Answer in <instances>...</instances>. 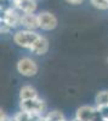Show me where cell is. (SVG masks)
Here are the masks:
<instances>
[{"label":"cell","mask_w":108,"mask_h":121,"mask_svg":"<svg viewBox=\"0 0 108 121\" xmlns=\"http://www.w3.org/2000/svg\"><path fill=\"white\" fill-rule=\"evenodd\" d=\"M40 36L35 30H28V29H22V30H17L14 34V43L22 47V48H31L33 44L38 40V38Z\"/></svg>","instance_id":"6da1fadb"},{"label":"cell","mask_w":108,"mask_h":121,"mask_svg":"<svg viewBox=\"0 0 108 121\" xmlns=\"http://www.w3.org/2000/svg\"><path fill=\"white\" fill-rule=\"evenodd\" d=\"M16 69L22 76H27V78L35 76L39 70L36 62L29 57H23L21 59H18V62L16 64Z\"/></svg>","instance_id":"7a4b0ae2"},{"label":"cell","mask_w":108,"mask_h":121,"mask_svg":"<svg viewBox=\"0 0 108 121\" xmlns=\"http://www.w3.org/2000/svg\"><path fill=\"white\" fill-rule=\"evenodd\" d=\"M21 110L31 114H39L44 116V113L46 112V104L40 98L31 99V100H21Z\"/></svg>","instance_id":"3957f363"},{"label":"cell","mask_w":108,"mask_h":121,"mask_svg":"<svg viewBox=\"0 0 108 121\" xmlns=\"http://www.w3.org/2000/svg\"><path fill=\"white\" fill-rule=\"evenodd\" d=\"M39 24L43 30H52L57 27V18L51 12H40L38 15Z\"/></svg>","instance_id":"277c9868"},{"label":"cell","mask_w":108,"mask_h":121,"mask_svg":"<svg viewBox=\"0 0 108 121\" xmlns=\"http://www.w3.org/2000/svg\"><path fill=\"white\" fill-rule=\"evenodd\" d=\"M21 26L28 30H35L40 28L39 24V17L34 13H23L21 18Z\"/></svg>","instance_id":"5b68a950"},{"label":"cell","mask_w":108,"mask_h":121,"mask_svg":"<svg viewBox=\"0 0 108 121\" xmlns=\"http://www.w3.org/2000/svg\"><path fill=\"white\" fill-rule=\"evenodd\" d=\"M15 7L22 13H34L36 10L35 0H12Z\"/></svg>","instance_id":"8992f818"},{"label":"cell","mask_w":108,"mask_h":121,"mask_svg":"<svg viewBox=\"0 0 108 121\" xmlns=\"http://www.w3.org/2000/svg\"><path fill=\"white\" fill-rule=\"evenodd\" d=\"M29 51L34 55H45L49 51V40L45 36H39L38 40L29 48Z\"/></svg>","instance_id":"52a82bcc"},{"label":"cell","mask_w":108,"mask_h":121,"mask_svg":"<svg viewBox=\"0 0 108 121\" xmlns=\"http://www.w3.org/2000/svg\"><path fill=\"white\" fill-rule=\"evenodd\" d=\"M39 98V95L36 90L29 85L22 86L19 90V99L21 100H31V99H36Z\"/></svg>","instance_id":"ba28073f"},{"label":"cell","mask_w":108,"mask_h":121,"mask_svg":"<svg viewBox=\"0 0 108 121\" xmlns=\"http://www.w3.org/2000/svg\"><path fill=\"white\" fill-rule=\"evenodd\" d=\"M95 102L97 105L96 108L108 105V91H101V92L97 93L95 97Z\"/></svg>","instance_id":"9c48e42d"},{"label":"cell","mask_w":108,"mask_h":121,"mask_svg":"<svg viewBox=\"0 0 108 121\" xmlns=\"http://www.w3.org/2000/svg\"><path fill=\"white\" fill-rule=\"evenodd\" d=\"M91 5L99 10H108V0H90Z\"/></svg>","instance_id":"30bf717a"},{"label":"cell","mask_w":108,"mask_h":121,"mask_svg":"<svg viewBox=\"0 0 108 121\" xmlns=\"http://www.w3.org/2000/svg\"><path fill=\"white\" fill-rule=\"evenodd\" d=\"M66 1L68 4H72V5H79V4H81L84 1V0H66Z\"/></svg>","instance_id":"8fae6325"},{"label":"cell","mask_w":108,"mask_h":121,"mask_svg":"<svg viewBox=\"0 0 108 121\" xmlns=\"http://www.w3.org/2000/svg\"><path fill=\"white\" fill-rule=\"evenodd\" d=\"M72 121H81V120H79V119H76V117H75V119H74V120H72Z\"/></svg>","instance_id":"7c38bea8"},{"label":"cell","mask_w":108,"mask_h":121,"mask_svg":"<svg viewBox=\"0 0 108 121\" xmlns=\"http://www.w3.org/2000/svg\"><path fill=\"white\" fill-rule=\"evenodd\" d=\"M107 60H108V58H107Z\"/></svg>","instance_id":"4fadbf2b"}]
</instances>
